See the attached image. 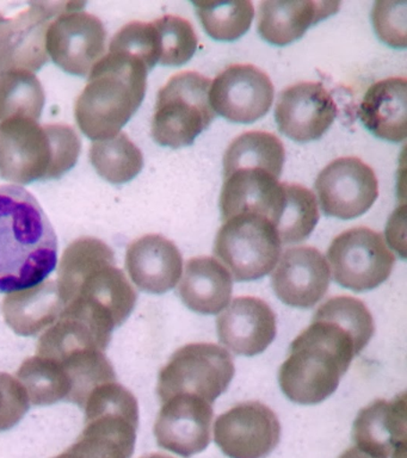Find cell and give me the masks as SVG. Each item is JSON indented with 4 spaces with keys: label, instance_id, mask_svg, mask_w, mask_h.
Here are the masks:
<instances>
[{
    "label": "cell",
    "instance_id": "37",
    "mask_svg": "<svg viewBox=\"0 0 407 458\" xmlns=\"http://www.w3.org/2000/svg\"><path fill=\"white\" fill-rule=\"evenodd\" d=\"M339 458H374L369 456V454L363 453V451H360V449H357V447H350V449L344 451L341 454V457Z\"/></svg>",
    "mask_w": 407,
    "mask_h": 458
},
{
    "label": "cell",
    "instance_id": "30",
    "mask_svg": "<svg viewBox=\"0 0 407 458\" xmlns=\"http://www.w3.org/2000/svg\"><path fill=\"white\" fill-rule=\"evenodd\" d=\"M46 102L44 88L30 71L0 73V122L24 117L38 121Z\"/></svg>",
    "mask_w": 407,
    "mask_h": 458
},
{
    "label": "cell",
    "instance_id": "7",
    "mask_svg": "<svg viewBox=\"0 0 407 458\" xmlns=\"http://www.w3.org/2000/svg\"><path fill=\"white\" fill-rule=\"evenodd\" d=\"M212 81L198 72L174 75L157 97L152 138L160 146L181 148L194 143L212 124L216 113L210 104Z\"/></svg>",
    "mask_w": 407,
    "mask_h": 458
},
{
    "label": "cell",
    "instance_id": "34",
    "mask_svg": "<svg viewBox=\"0 0 407 458\" xmlns=\"http://www.w3.org/2000/svg\"><path fill=\"white\" fill-rule=\"evenodd\" d=\"M109 50L123 52L141 60L151 71L160 59L158 31L155 23L131 21L110 42Z\"/></svg>",
    "mask_w": 407,
    "mask_h": 458
},
{
    "label": "cell",
    "instance_id": "5",
    "mask_svg": "<svg viewBox=\"0 0 407 458\" xmlns=\"http://www.w3.org/2000/svg\"><path fill=\"white\" fill-rule=\"evenodd\" d=\"M56 286L64 306L80 300L103 308L117 326L127 320L138 299L126 275L116 267L113 250L96 238L70 243L60 260Z\"/></svg>",
    "mask_w": 407,
    "mask_h": 458
},
{
    "label": "cell",
    "instance_id": "17",
    "mask_svg": "<svg viewBox=\"0 0 407 458\" xmlns=\"http://www.w3.org/2000/svg\"><path fill=\"white\" fill-rule=\"evenodd\" d=\"M212 404L189 394L163 403L155 424L157 443L162 449L184 458L202 453L210 443Z\"/></svg>",
    "mask_w": 407,
    "mask_h": 458
},
{
    "label": "cell",
    "instance_id": "25",
    "mask_svg": "<svg viewBox=\"0 0 407 458\" xmlns=\"http://www.w3.org/2000/svg\"><path fill=\"white\" fill-rule=\"evenodd\" d=\"M232 289L233 279L224 265L214 258L199 257L185 264L178 293L189 310L216 315L228 306Z\"/></svg>",
    "mask_w": 407,
    "mask_h": 458
},
{
    "label": "cell",
    "instance_id": "19",
    "mask_svg": "<svg viewBox=\"0 0 407 458\" xmlns=\"http://www.w3.org/2000/svg\"><path fill=\"white\" fill-rule=\"evenodd\" d=\"M285 202V182L263 168H239L225 175L220 196L224 221L235 215H260L276 224Z\"/></svg>",
    "mask_w": 407,
    "mask_h": 458
},
{
    "label": "cell",
    "instance_id": "28",
    "mask_svg": "<svg viewBox=\"0 0 407 458\" xmlns=\"http://www.w3.org/2000/svg\"><path fill=\"white\" fill-rule=\"evenodd\" d=\"M17 379L34 406H49L59 401H69L71 382L59 360L38 356L27 358L17 371Z\"/></svg>",
    "mask_w": 407,
    "mask_h": 458
},
{
    "label": "cell",
    "instance_id": "26",
    "mask_svg": "<svg viewBox=\"0 0 407 458\" xmlns=\"http://www.w3.org/2000/svg\"><path fill=\"white\" fill-rule=\"evenodd\" d=\"M64 310L55 281L10 293L3 301L6 324L16 335H38L51 327Z\"/></svg>",
    "mask_w": 407,
    "mask_h": 458
},
{
    "label": "cell",
    "instance_id": "22",
    "mask_svg": "<svg viewBox=\"0 0 407 458\" xmlns=\"http://www.w3.org/2000/svg\"><path fill=\"white\" fill-rule=\"evenodd\" d=\"M406 395L377 400L357 415L352 439L357 449L374 458H388L406 447Z\"/></svg>",
    "mask_w": 407,
    "mask_h": 458
},
{
    "label": "cell",
    "instance_id": "12",
    "mask_svg": "<svg viewBox=\"0 0 407 458\" xmlns=\"http://www.w3.org/2000/svg\"><path fill=\"white\" fill-rule=\"evenodd\" d=\"M106 29L102 21L85 11L60 13L46 32L48 56L66 73L89 77L105 56Z\"/></svg>",
    "mask_w": 407,
    "mask_h": 458
},
{
    "label": "cell",
    "instance_id": "21",
    "mask_svg": "<svg viewBox=\"0 0 407 458\" xmlns=\"http://www.w3.org/2000/svg\"><path fill=\"white\" fill-rule=\"evenodd\" d=\"M126 267L139 289L159 295L174 288L180 281L183 258L165 236L148 234L128 246Z\"/></svg>",
    "mask_w": 407,
    "mask_h": 458
},
{
    "label": "cell",
    "instance_id": "2",
    "mask_svg": "<svg viewBox=\"0 0 407 458\" xmlns=\"http://www.w3.org/2000/svg\"><path fill=\"white\" fill-rule=\"evenodd\" d=\"M56 263L58 239L38 199L21 186H0V293L41 284Z\"/></svg>",
    "mask_w": 407,
    "mask_h": 458
},
{
    "label": "cell",
    "instance_id": "14",
    "mask_svg": "<svg viewBox=\"0 0 407 458\" xmlns=\"http://www.w3.org/2000/svg\"><path fill=\"white\" fill-rule=\"evenodd\" d=\"M280 439L277 415L257 401L237 404L214 424V440L230 458H266Z\"/></svg>",
    "mask_w": 407,
    "mask_h": 458
},
{
    "label": "cell",
    "instance_id": "33",
    "mask_svg": "<svg viewBox=\"0 0 407 458\" xmlns=\"http://www.w3.org/2000/svg\"><path fill=\"white\" fill-rule=\"evenodd\" d=\"M153 23L158 31L160 64L182 66L194 56L199 41L191 21L165 14Z\"/></svg>",
    "mask_w": 407,
    "mask_h": 458
},
{
    "label": "cell",
    "instance_id": "27",
    "mask_svg": "<svg viewBox=\"0 0 407 458\" xmlns=\"http://www.w3.org/2000/svg\"><path fill=\"white\" fill-rule=\"evenodd\" d=\"M285 152L281 140L267 131H248L235 138L224 156V175L239 168H263L280 178Z\"/></svg>",
    "mask_w": 407,
    "mask_h": 458
},
{
    "label": "cell",
    "instance_id": "4",
    "mask_svg": "<svg viewBox=\"0 0 407 458\" xmlns=\"http://www.w3.org/2000/svg\"><path fill=\"white\" fill-rule=\"evenodd\" d=\"M81 150L80 136L71 125L24 117L0 122V177L15 184L63 177L77 164Z\"/></svg>",
    "mask_w": 407,
    "mask_h": 458
},
{
    "label": "cell",
    "instance_id": "35",
    "mask_svg": "<svg viewBox=\"0 0 407 458\" xmlns=\"http://www.w3.org/2000/svg\"><path fill=\"white\" fill-rule=\"evenodd\" d=\"M375 31L381 41L394 48L406 47V3L377 2L373 14Z\"/></svg>",
    "mask_w": 407,
    "mask_h": 458
},
{
    "label": "cell",
    "instance_id": "38",
    "mask_svg": "<svg viewBox=\"0 0 407 458\" xmlns=\"http://www.w3.org/2000/svg\"><path fill=\"white\" fill-rule=\"evenodd\" d=\"M141 458H173V457L166 456V454H146V456L141 457Z\"/></svg>",
    "mask_w": 407,
    "mask_h": 458
},
{
    "label": "cell",
    "instance_id": "13",
    "mask_svg": "<svg viewBox=\"0 0 407 458\" xmlns=\"http://www.w3.org/2000/svg\"><path fill=\"white\" fill-rule=\"evenodd\" d=\"M316 190L326 216L352 220L373 206L378 196V182L373 168L360 157H344L321 170Z\"/></svg>",
    "mask_w": 407,
    "mask_h": 458
},
{
    "label": "cell",
    "instance_id": "24",
    "mask_svg": "<svg viewBox=\"0 0 407 458\" xmlns=\"http://www.w3.org/2000/svg\"><path fill=\"white\" fill-rule=\"evenodd\" d=\"M339 2H262L259 32L267 42L287 46L301 38L312 25L337 13Z\"/></svg>",
    "mask_w": 407,
    "mask_h": 458
},
{
    "label": "cell",
    "instance_id": "36",
    "mask_svg": "<svg viewBox=\"0 0 407 458\" xmlns=\"http://www.w3.org/2000/svg\"><path fill=\"white\" fill-rule=\"evenodd\" d=\"M30 406V397L22 383L6 372H0V432L15 428Z\"/></svg>",
    "mask_w": 407,
    "mask_h": 458
},
{
    "label": "cell",
    "instance_id": "8",
    "mask_svg": "<svg viewBox=\"0 0 407 458\" xmlns=\"http://www.w3.org/2000/svg\"><path fill=\"white\" fill-rule=\"evenodd\" d=\"M282 242L269 220L252 213L235 215L217 233L214 253L237 282L256 281L276 267Z\"/></svg>",
    "mask_w": 407,
    "mask_h": 458
},
{
    "label": "cell",
    "instance_id": "18",
    "mask_svg": "<svg viewBox=\"0 0 407 458\" xmlns=\"http://www.w3.org/2000/svg\"><path fill=\"white\" fill-rule=\"evenodd\" d=\"M330 278V267L319 250L294 247L281 257L271 284L278 299L288 306L312 308L327 293Z\"/></svg>",
    "mask_w": 407,
    "mask_h": 458
},
{
    "label": "cell",
    "instance_id": "6",
    "mask_svg": "<svg viewBox=\"0 0 407 458\" xmlns=\"http://www.w3.org/2000/svg\"><path fill=\"white\" fill-rule=\"evenodd\" d=\"M85 426L76 443L53 458H131L139 426L138 401L116 381L92 390Z\"/></svg>",
    "mask_w": 407,
    "mask_h": 458
},
{
    "label": "cell",
    "instance_id": "29",
    "mask_svg": "<svg viewBox=\"0 0 407 458\" xmlns=\"http://www.w3.org/2000/svg\"><path fill=\"white\" fill-rule=\"evenodd\" d=\"M90 160L98 174L112 184L131 182L144 167L141 150L123 131L92 143Z\"/></svg>",
    "mask_w": 407,
    "mask_h": 458
},
{
    "label": "cell",
    "instance_id": "11",
    "mask_svg": "<svg viewBox=\"0 0 407 458\" xmlns=\"http://www.w3.org/2000/svg\"><path fill=\"white\" fill-rule=\"evenodd\" d=\"M335 281L343 288L362 293L387 281L395 256L380 233L356 227L335 236L327 250Z\"/></svg>",
    "mask_w": 407,
    "mask_h": 458
},
{
    "label": "cell",
    "instance_id": "23",
    "mask_svg": "<svg viewBox=\"0 0 407 458\" xmlns=\"http://www.w3.org/2000/svg\"><path fill=\"white\" fill-rule=\"evenodd\" d=\"M364 127L378 139L402 142L407 134V81L387 78L371 85L359 110Z\"/></svg>",
    "mask_w": 407,
    "mask_h": 458
},
{
    "label": "cell",
    "instance_id": "31",
    "mask_svg": "<svg viewBox=\"0 0 407 458\" xmlns=\"http://www.w3.org/2000/svg\"><path fill=\"white\" fill-rule=\"evenodd\" d=\"M319 221L316 195L305 186L285 182V203L274 225L281 242L294 243L309 238Z\"/></svg>",
    "mask_w": 407,
    "mask_h": 458
},
{
    "label": "cell",
    "instance_id": "15",
    "mask_svg": "<svg viewBox=\"0 0 407 458\" xmlns=\"http://www.w3.org/2000/svg\"><path fill=\"white\" fill-rule=\"evenodd\" d=\"M274 85L267 73L253 64H232L210 86L214 113L234 123H253L273 106Z\"/></svg>",
    "mask_w": 407,
    "mask_h": 458
},
{
    "label": "cell",
    "instance_id": "3",
    "mask_svg": "<svg viewBox=\"0 0 407 458\" xmlns=\"http://www.w3.org/2000/svg\"><path fill=\"white\" fill-rule=\"evenodd\" d=\"M148 73L141 60L109 50L92 68L78 97L74 114L81 131L94 141L119 134L145 98Z\"/></svg>",
    "mask_w": 407,
    "mask_h": 458
},
{
    "label": "cell",
    "instance_id": "20",
    "mask_svg": "<svg viewBox=\"0 0 407 458\" xmlns=\"http://www.w3.org/2000/svg\"><path fill=\"white\" fill-rule=\"evenodd\" d=\"M220 342L239 356L264 352L276 336V317L269 304L252 296L237 297L216 322Z\"/></svg>",
    "mask_w": 407,
    "mask_h": 458
},
{
    "label": "cell",
    "instance_id": "9",
    "mask_svg": "<svg viewBox=\"0 0 407 458\" xmlns=\"http://www.w3.org/2000/svg\"><path fill=\"white\" fill-rule=\"evenodd\" d=\"M233 376V360L226 349L216 344H189L177 350L160 371L157 393L162 403L189 394L213 404L226 392Z\"/></svg>",
    "mask_w": 407,
    "mask_h": 458
},
{
    "label": "cell",
    "instance_id": "32",
    "mask_svg": "<svg viewBox=\"0 0 407 458\" xmlns=\"http://www.w3.org/2000/svg\"><path fill=\"white\" fill-rule=\"evenodd\" d=\"M207 34L217 41H234L251 27L255 9L245 2H194Z\"/></svg>",
    "mask_w": 407,
    "mask_h": 458
},
{
    "label": "cell",
    "instance_id": "16",
    "mask_svg": "<svg viewBox=\"0 0 407 458\" xmlns=\"http://www.w3.org/2000/svg\"><path fill=\"white\" fill-rule=\"evenodd\" d=\"M337 113V104L321 82L302 81L281 92L275 118L282 134L309 142L327 131Z\"/></svg>",
    "mask_w": 407,
    "mask_h": 458
},
{
    "label": "cell",
    "instance_id": "1",
    "mask_svg": "<svg viewBox=\"0 0 407 458\" xmlns=\"http://www.w3.org/2000/svg\"><path fill=\"white\" fill-rule=\"evenodd\" d=\"M374 332V318L362 301L350 296L327 300L292 343L278 374L282 392L293 403H323L337 390L353 357Z\"/></svg>",
    "mask_w": 407,
    "mask_h": 458
},
{
    "label": "cell",
    "instance_id": "10",
    "mask_svg": "<svg viewBox=\"0 0 407 458\" xmlns=\"http://www.w3.org/2000/svg\"><path fill=\"white\" fill-rule=\"evenodd\" d=\"M12 16L0 13V73L37 72L48 61L46 32L53 18L81 10L85 3L31 2Z\"/></svg>",
    "mask_w": 407,
    "mask_h": 458
}]
</instances>
